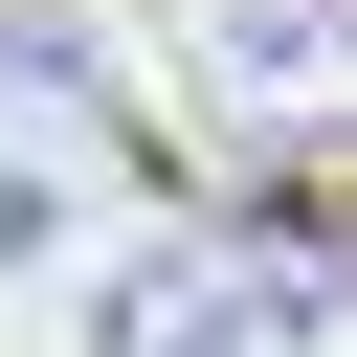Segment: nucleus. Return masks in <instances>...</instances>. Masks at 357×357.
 Returning <instances> with one entry per match:
<instances>
[{
	"instance_id": "7ed1b4c3",
	"label": "nucleus",
	"mask_w": 357,
	"mask_h": 357,
	"mask_svg": "<svg viewBox=\"0 0 357 357\" xmlns=\"http://www.w3.org/2000/svg\"><path fill=\"white\" fill-rule=\"evenodd\" d=\"M335 45H357V0H178V89L223 112V156H312L335 134Z\"/></svg>"
},
{
	"instance_id": "f257e3e1",
	"label": "nucleus",
	"mask_w": 357,
	"mask_h": 357,
	"mask_svg": "<svg viewBox=\"0 0 357 357\" xmlns=\"http://www.w3.org/2000/svg\"><path fill=\"white\" fill-rule=\"evenodd\" d=\"M89 357H335V245H312L290 201L156 223V245L89 290Z\"/></svg>"
},
{
	"instance_id": "f03ea898",
	"label": "nucleus",
	"mask_w": 357,
	"mask_h": 357,
	"mask_svg": "<svg viewBox=\"0 0 357 357\" xmlns=\"http://www.w3.org/2000/svg\"><path fill=\"white\" fill-rule=\"evenodd\" d=\"M112 201H134V89H112V45L0 22V290H22L45 245H89Z\"/></svg>"
}]
</instances>
